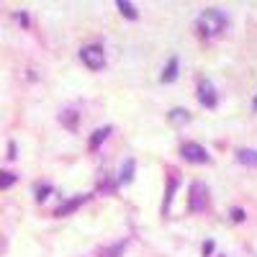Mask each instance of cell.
<instances>
[{
    "instance_id": "1",
    "label": "cell",
    "mask_w": 257,
    "mask_h": 257,
    "mask_svg": "<svg viewBox=\"0 0 257 257\" xmlns=\"http://www.w3.org/2000/svg\"><path fill=\"white\" fill-rule=\"evenodd\" d=\"M226 24H229V18H226V13L219 11V8H206V11L198 16V29H201L203 36H219V34L226 29Z\"/></svg>"
},
{
    "instance_id": "2",
    "label": "cell",
    "mask_w": 257,
    "mask_h": 257,
    "mask_svg": "<svg viewBox=\"0 0 257 257\" xmlns=\"http://www.w3.org/2000/svg\"><path fill=\"white\" fill-rule=\"evenodd\" d=\"M206 206H208V185L201 183V180H196V183L190 185L188 208H190V211H196V213H201V211H206Z\"/></svg>"
},
{
    "instance_id": "3",
    "label": "cell",
    "mask_w": 257,
    "mask_h": 257,
    "mask_svg": "<svg viewBox=\"0 0 257 257\" xmlns=\"http://www.w3.org/2000/svg\"><path fill=\"white\" fill-rule=\"evenodd\" d=\"M80 59L88 64L90 70H103V64H105V52H103V47H98V44H88V47L80 49Z\"/></svg>"
},
{
    "instance_id": "4",
    "label": "cell",
    "mask_w": 257,
    "mask_h": 257,
    "mask_svg": "<svg viewBox=\"0 0 257 257\" xmlns=\"http://www.w3.org/2000/svg\"><path fill=\"white\" fill-rule=\"evenodd\" d=\"M180 155H183V160H188V162H196V165H206L211 157H208V152L201 147V144H196V142H188V144H183V149H180Z\"/></svg>"
},
{
    "instance_id": "5",
    "label": "cell",
    "mask_w": 257,
    "mask_h": 257,
    "mask_svg": "<svg viewBox=\"0 0 257 257\" xmlns=\"http://www.w3.org/2000/svg\"><path fill=\"white\" fill-rule=\"evenodd\" d=\"M198 100H201L203 108H213V105H216V90H213L211 80H206V77L198 82Z\"/></svg>"
},
{
    "instance_id": "6",
    "label": "cell",
    "mask_w": 257,
    "mask_h": 257,
    "mask_svg": "<svg viewBox=\"0 0 257 257\" xmlns=\"http://www.w3.org/2000/svg\"><path fill=\"white\" fill-rule=\"evenodd\" d=\"M178 183H180V178H178V173H175V170H173V173H170V178H167V188H165V201H162V213H167L170 203H173V198H175V190H178Z\"/></svg>"
},
{
    "instance_id": "7",
    "label": "cell",
    "mask_w": 257,
    "mask_h": 257,
    "mask_svg": "<svg viewBox=\"0 0 257 257\" xmlns=\"http://www.w3.org/2000/svg\"><path fill=\"white\" fill-rule=\"evenodd\" d=\"M85 201H88V196H77V198H72V201H67V203H62V206L54 211V216H59V219H62V216H67V213L77 211Z\"/></svg>"
},
{
    "instance_id": "8",
    "label": "cell",
    "mask_w": 257,
    "mask_h": 257,
    "mask_svg": "<svg viewBox=\"0 0 257 257\" xmlns=\"http://www.w3.org/2000/svg\"><path fill=\"white\" fill-rule=\"evenodd\" d=\"M134 170H137V162H134V160H126V162L121 165L118 183H132V180H134Z\"/></svg>"
},
{
    "instance_id": "9",
    "label": "cell",
    "mask_w": 257,
    "mask_h": 257,
    "mask_svg": "<svg viewBox=\"0 0 257 257\" xmlns=\"http://www.w3.org/2000/svg\"><path fill=\"white\" fill-rule=\"evenodd\" d=\"M237 160L242 165H247V167H257V152H254V149H239Z\"/></svg>"
},
{
    "instance_id": "10",
    "label": "cell",
    "mask_w": 257,
    "mask_h": 257,
    "mask_svg": "<svg viewBox=\"0 0 257 257\" xmlns=\"http://www.w3.org/2000/svg\"><path fill=\"white\" fill-rule=\"evenodd\" d=\"M167 121L180 126V123H188V121H190V113H188L185 108H173V111L167 113Z\"/></svg>"
},
{
    "instance_id": "11",
    "label": "cell",
    "mask_w": 257,
    "mask_h": 257,
    "mask_svg": "<svg viewBox=\"0 0 257 257\" xmlns=\"http://www.w3.org/2000/svg\"><path fill=\"white\" fill-rule=\"evenodd\" d=\"M108 134H111V126H100L98 132L90 137V149H98V147H100V142L108 139Z\"/></svg>"
},
{
    "instance_id": "12",
    "label": "cell",
    "mask_w": 257,
    "mask_h": 257,
    "mask_svg": "<svg viewBox=\"0 0 257 257\" xmlns=\"http://www.w3.org/2000/svg\"><path fill=\"white\" fill-rule=\"evenodd\" d=\"M178 77V57H173L167 62V67H165V72H162V82H173Z\"/></svg>"
},
{
    "instance_id": "13",
    "label": "cell",
    "mask_w": 257,
    "mask_h": 257,
    "mask_svg": "<svg viewBox=\"0 0 257 257\" xmlns=\"http://www.w3.org/2000/svg\"><path fill=\"white\" fill-rule=\"evenodd\" d=\"M59 121L67 126V128H72V132H75V128H77V111H72V108H70V111H62Z\"/></svg>"
},
{
    "instance_id": "14",
    "label": "cell",
    "mask_w": 257,
    "mask_h": 257,
    "mask_svg": "<svg viewBox=\"0 0 257 257\" xmlns=\"http://www.w3.org/2000/svg\"><path fill=\"white\" fill-rule=\"evenodd\" d=\"M123 249H126V242H118V244H113V247L100 249V257H121Z\"/></svg>"
},
{
    "instance_id": "15",
    "label": "cell",
    "mask_w": 257,
    "mask_h": 257,
    "mask_svg": "<svg viewBox=\"0 0 257 257\" xmlns=\"http://www.w3.org/2000/svg\"><path fill=\"white\" fill-rule=\"evenodd\" d=\"M116 6H118V11H121L126 18H137V16H139V13H137V8H134L132 3H126V0H118Z\"/></svg>"
},
{
    "instance_id": "16",
    "label": "cell",
    "mask_w": 257,
    "mask_h": 257,
    "mask_svg": "<svg viewBox=\"0 0 257 257\" xmlns=\"http://www.w3.org/2000/svg\"><path fill=\"white\" fill-rule=\"evenodd\" d=\"M13 183H16V175H13V173H8V170H0V190L11 188Z\"/></svg>"
},
{
    "instance_id": "17",
    "label": "cell",
    "mask_w": 257,
    "mask_h": 257,
    "mask_svg": "<svg viewBox=\"0 0 257 257\" xmlns=\"http://www.w3.org/2000/svg\"><path fill=\"white\" fill-rule=\"evenodd\" d=\"M229 216H231V221H244V211L242 208H231V213H229Z\"/></svg>"
},
{
    "instance_id": "18",
    "label": "cell",
    "mask_w": 257,
    "mask_h": 257,
    "mask_svg": "<svg viewBox=\"0 0 257 257\" xmlns=\"http://www.w3.org/2000/svg\"><path fill=\"white\" fill-rule=\"evenodd\" d=\"M52 188L49 185H41V188H36V201H44L47 198V193H49Z\"/></svg>"
},
{
    "instance_id": "19",
    "label": "cell",
    "mask_w": 257,
    "mask_h": 257,
    "mask_svg": "<svg viewBox=\"0 0 257 257\" xmlns=\"http://www.w3.org/2000/svg\"><path fill=\"white\" fill-rule=\"evenodd\" d=\"M211 252H213V242H211V239H208V242H203V254H206V257H208V254H211Z\"/></svg>"
},
{
    "instance_id": "20",
    "label": "cell",
    "mask_w": 257,
    "mask_h": 257,
    "mask_svg": "<svg viewBox=\"0 0 257 257\" xmlns=\"http://www.w3.org/2000/svg\"><path fill=\"white\" fill-rule=\"evenodd\" d=\"M254 108H257V98H254Z\"/></svg>"
}]
</instances>
